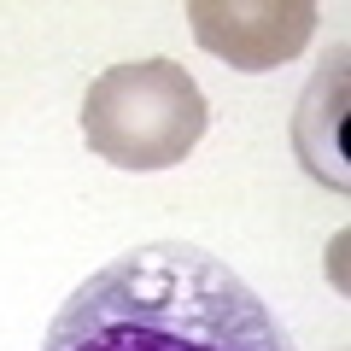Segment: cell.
I'll return each mask as SVG.
<instances>
[{"label":"cell","mask_w":351,"mask_h":351,"mask_svg":"<svg viewBox=\"0 0 351 351\" xmlns=\"http://www.w3.org/2000/svg\"><path fill=\"white\" fill-rule=\"evenodd\" d=\"M188 24L205 53L234 71H276L299 59L316 29L311 0H193Z\"/></svg>","instance_id":"obj_3"},{"label":"cell","mask_w":351,"mask_h":351,"mask_svg":"<svg viewBox=\"0 0 351 351\" xmlns=\"http://www.w3.org/2000/svg\"><path fill=\"white\" fill-rule=\"evenodd\" d=\"M41 351H287V334L223 258L152 240L100 263L59 304Z\"/></svg>","instance_id":"obj_1"},{"label":"cell","mask_w":351,"mask_h":351,"mask_svg":"<svg viewBox=\"0 0 351 351\" xmlns=\"http://www.w3.org/2000/svg\"><path fill=\"white\" fill-rule=\"evenodd\" d=\"M346 47H334V59L311 76L299 100V117H293V147H299V164L322 182V188L346 193L351 170H346Z\"/></svg>","instance_id":"obj_4"},{"label":"cell","mask_w":351,"mask_h":351,"mask_svg":"<svg viewBox=\"0 0 351 351\" xmlns=\"http://www.w3.org/2000/svg\"><path fill=\"white\" fill-rule=\"evenodd\" d=\"M211 106L176 59L112 64L82 94V141L117 170H170L199 147Z\"/></svg>","instance_id":"obj_2"}]
</instances>
